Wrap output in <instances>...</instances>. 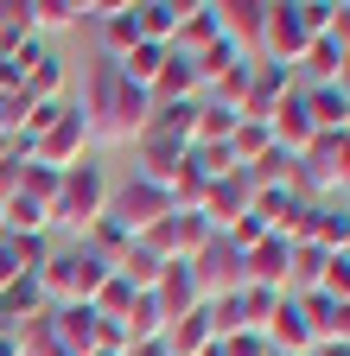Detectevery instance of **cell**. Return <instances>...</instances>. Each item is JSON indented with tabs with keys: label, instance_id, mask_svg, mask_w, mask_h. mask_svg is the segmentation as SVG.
Wrapping results in <instances>:
<instances>
[{
	"label": "cell",
	"instance_id": "obj_1",
	"mask_svg": "<svg viewBox=\"0 0 350 356\" xmlns=\"http://www.w3.org/2000/svg\"><path fill=\"white\" fill-rule=\"evenodd\" d=\"M109 197H115V185H109V172L96 165V159H77L70 172H58V197H51V222H64V229H90L96 216H109Z\"/></svg>",
	"mask_w": 350,
	"mask_h": 356
},
{
	"label": "cell",
	"instance_id": "obj_2",
	"mask_svg": "<svg viewBox=\"0 0 350 356\" xmlns=\"http://www.w3.org/2000/svg\"><path fill=\"white\" fill-rule=\"evenodd\" d=\"M90 140H96V134H90V121H83V108L77 102H64V115L45 127V134H38V140H32V165H45V172H70L83 153H90Z\"/></svg>",
	"mask_w": 350,
	"mask_h": 356
},
{
	"label": "cell",
	"instance_id": "obj_3",
	"mask_svg": "<svg viewBox=\"0 0 350 356\" xmlns=\"http://www.w3.org/2000/svg\"><path fill=\"white\" fill-rule=\"evenodd\" d=\"M305 44H312V32H305V19H299V0H268V26H261V51H255V58H268V64H299Z\"/></svg>",
	"mask_w": 350,
	"mask_h": 356
},
{
	"label": "cell",
	"instance_id": "obj_4",
	"mask_svg": "<svg viewBox=\"0 0 350 356\" xmlns=\"http://www.w3.org/2000/svg\"><path fill=\"white\" fill-rule=\"evenodd\" d=\"M248 204H255V178L236 165V172H223V178H210V185H204V204H198V216L210 222L216 236H223L230 222H242V216H248Z\"/></svg>",
	"mask_w": 350,
	"mask_h": 356
},
{
	"label": "cell",
	"instance_id": "obj_5",
	"mask_svg": "<svg viewBox=\"0 0 350 356\" xmlns=\"http://www.w3.org/2000/svg\"><path fill=\"white\" fill-rule=\"evenodd\" d=\"M109 216L121 222L127 236H141V229H153L159 216H172V197H166V185H147V178H127V185L109 197Z\"/></svg>",
	"mask_w": 350,
	"mask_h": 356
},
{
	"label": "cell",
	"instance_id": "obj_6",
	"mask_svg": "<svg viewBox=\"0 0 350 356\" xmlns=\"http://www.w3.org/2000/svg\"><path fill=\"white\" fill-rule=\"evenodd\" d=\"M147 115H153V96L147 89H134V83H115V102H109V115L96 121V140H141L147 134Z\"/></svg>",
	"mask_w": 350,
	"mask_h": 356
},
{
	"label": "cell",
	"instance_id": "obj_7",
	"mask_svg": "<svg viewBox=\"0 0 350 356\" xmlns=\"http://www.w3.org/2000/svg\"><path fill=\"white\" fill-rule=\"evenodd\" d=\"M191 274H198L204 299H216V293H236V286H242V248H230L223 236H210V242L191 254Z\"/></svg>",
	"mask_w": 350,
	"mask_h": 356
},
{
	"label": "cell",
	"instance_id": "obj_8",
	"mask_svg": "<svg viewBox=\"0 0 350 356\" xmlns=\"http://www.w3.org/2000/svg\"><path fill=\"white\" fill-rule=\"evenodd\" d=\"M287 89H293V70H287V64H268V58H255V64H248V96H242V121H268V115L287 102Z\"/></svg>",
	"mask_w": 350,
	"mask_h": 356
},
{
	"label": "cell",
	"instance_id": "obj_9",
	"mask_svg": "<svg viewBox=\"0 0 350 356\" xmlns=\"http://www.w3.org/2000/svg\"><path fill=\"white\" fill-rule=\"evenodd\" d=\"M261 337H268V350H274V356H312V343H319L293 293H280V305H274V318L261 325Z\"/></svg>",
	"mask_w": 350,
	"mask_h": 356
},
{
	"label": "cell",
	"instance_id": "obj_10",
	"mask_svg": "<svg viewBox=\"0 0 350 356\" xmlns=\"http://www.w3.org/2000/svg\"><path fill=\"white\" fill-rule=\"evenodd\" d=\"M268 140H274L280 153H293V159H299L305 147L319 140V127H312V115H305V96H299V83L287 89V102H280V108L268 115Z\"/></svg>",
	"mask_w": 350,
	"mask_h": 356
},
{
	"label": "cell",
	"instance_id": "obj_11",
	"mask_svg": "<svg viewBox=\"0 0 350 356\" xmlns=\"http://www.w3.org/2000/svg\"><path fill=\"white\" fill-rule=\"evenodd\" d=\"M153 305L166 312V325H172V318H185V312H198V305H204V286H198V274H191V261H166V267H159Z\"/></svg>",
	"mask_w": 350,
	"mask_h": 356
},
{
	"label": "cell",
	"instance_id": "obj_12",
	"mask_svg": "<svg viewBox=\"0 0 350 356\" xmlns=\"http://www.w3.org/2000/svg\"><path fill=\"white\" fill-rule=\"evenodd\" d=\"M216 13H223V38L242 58H255L261 51V26H268V0H216Z\"/></svg>",
	"mask_w": 350,
	"mask_h": 356
},
{
	"label": "cell",
	"instance_id": "obj_13",
	"mask_svg": "<svg viewBox=\"0 0 350 356\" xmlns=\"http://www.w3.org/2000/svg\"><path fill=\"white\" fill-rule=\"evenodd\" d=\"M287 242L280 236H261L248 254H242V286H274V293H287Z\"/></svg>",
	"mask_w": 350,
	"mask_h": 356
},
{
	"label": "cell",
	"instance_id": "obj_14",
	"mask_svg": "<svg viewBox=\"0 0 350 356\" xmlns=\"http://www.w3.org/2000/svg\"><path fill=\"white\" fill-rule=\"evenodd\" d=\"M299 96H305V115H312L319 134H350V96L331 83H299Z\"/></svg>",
	"mask_w": 350,
	"mask_h": 356
},
{
	"label": "cell",
	"instance_id": "obj_15",
	"mask_svg": "<svg viewBox=\"0 0 350 356\" xmlns=\"http://www.w3.org/2000/svg\"><path fill=\"white\" fill-rule=\"evenodd\" d=\"M216 38H223V13H216V0H204V7H185V19H179V38H172V51L198 58V51H210Z\"/></svg>",
	"mask_w": 350,
	"mask_h": 356
},
{
	"label": "cell",
	"instance_id": "obj_16",
	"mask_svg": "<svg viewBox=\"0 0 350 356\" xmlns=\"http://www.w3.org/2000/svg\"><path fill=\"white\" fill-rule=\"evenodd\" d=\"M147 96H153V102H191V96H204L191 58H185V51H166V64H159V76H153Z\"/></svg>",
	"mask_w": 350,
	"mask_h": 356
},
{
	"label": "cell",
	"instance_id": "obj_17",
	"mask_svg": "<svg viewBox=\"0 0 350 356\" xmlns=\"http://www.w3.org/2000/svg\"><path fill=\"white\" fill-rule=\"evenodd\" d=\"M210 343H216V331H210V305H198V312H185V318L166 325V350H172V356H204Z\"/></svg>",
	"mask_w": 350,
	"mask_h": 356
},
{
	"label": "cell",
	"instance_id": "obj_18",
	"mask_svg": "<svg viewBox=\"0 0 350 356\" xmlns=\"http://www.w3.org/2000/svg\"><path fill=\"white\" fill-rule=\"evenodd\" d=\"M179 19H185L179 0H134V26H141L147 44H172L179 38Z\"/></svg>",
	"mask_w": 350,
	"mask_h": 356
},
{
	"label": "cell",
	"instance_id": "obj_19",
	"mask_svg": "<svg viewBox=\"0 0 350 356\" xmlns=\"http://www.w3.org/2000/svg\"><path fill=\"white\" fill-rule=\"evenodd\" d=\"M26 13H32V32L45 38V32H70V26H83V0H26Z\"/></svg>",
	"mask_w": 350,
	"mask_h": 356
},
{
	"label": "cell",
	"instance_id": "obj_20",
	"mask_svg": "<svg viewBox=\"0 0 350 356\" xmlns=\"http://www.w3.org/2000/svg\"><path fill=\"white\" fill-rule=\"evenodd\" d=\"M102 26V44H109V64H121L127 51L141 44V26H134V0H127L121 13H109V19H96Z\"/></svg>",
	"mask_w": 350,
	"mask_h": 356
},
{
	"label": "cell",
	"instance_id": "obj_21",
	"mask_svg": "<svg viewBox=\"0 0 350 356\" xmlns=\"http://www.w3.org/2000/svg\"><path fill=\"white\" fill-rule=\"evenodd\" d=\"M236 64H248V58L236 51V44H230V38H216V44H210V51H198V58H191V70H198V83H204V89H210L216 76H230Z\"/></svg>",
	"mask_w": 350,
	"mask_h": 356
},
{
	"label": "cell",
	"instance_id": "obj_22",
	"mask_svg": "<svg viewBox=\"0 0 350 356\" xmlns=\"http://www.w3.org/2000/svg\"><path fill=\"white\" fill-rule=\"evenodd\" d=\"M268 147H274V140H268V121H236V134H230V159H236V165H255Z\"/></svg>",
	"mask_w": 350,
	"mask_h": 356
},
{
	"label": "cell",
	"instance_id": "obj_23",
	"mask_svg": "<svg viewBox=\"0 0 350 356\" xmlns=\"http://www.w3.org/2000/svg\"><path fill=\"white\" fill-rule=\"evenodd\" d=\"M216 229H210V222L198 216V210H172V242H179V261H191L204 242H210Z\"/></svg>",
	"mask_w": 350,
	"mask_h": 356
},
{
	"label": "cell",
	"instance_id": "obj_24",
	"mask_svg": "<svg viewBox=\"0 0 350 356\" xmlns=\"http://www.w3.org/2000/svg\"><path fill=\"white\" fill-rule=\"evenodd\" d=\"M7 254L19 261V274H32V280H38V267L51 261V236H7Z\"/></svg>",
	"mask_w": 350,
	"mask_h": 356
},
{
	"label": "cell",
	"instance_id": "obj_25",
	"mask_svg": "<svg viewBox=\"0 0 350 356\" xmlns=\"http://www.w3.org/2000/svg\"><path fill=\"white\" fill-rule=\"evenodd\" d=\"M312 293H325L331 305H350V254H325V274Z\"/></svg>",
	"mask_w": 350,
	"mask_h": 356
},
{
	"label": "cell",
	"instance_id": "obj_26",
	"mask_svg": "<svg viewBox=\"0 0 350 356\" xmlns=\"http://www.w3.org/2000/svg\"><path fill=\"white\" fill-rule=\"evenodd\" d=\"M0 312H7V325L19 318V312H45V293H38V280L26 274V280H13L7 293H0Z\"/></svg>",
	"mask_w": 350,
	"mask_h": 356
},
{
	"label": "cell",
	"instance_id": "obj_27",
	"mask_svg": "<svg viewBox=\"0 0 350 356\" xmlns=\"http://www.w3.org/2000/svg\"><path fill=\"white\" fill-rule=\"evenodd\" d=\"M337 58H344V51H337V44H331V38L319 32L312 44H305V58H299V64L312 70V83H331V76H337Z\"/></svg>",
	"mask_w": 350,
	"mask_h": 356
},
{
	"label": "cell",
	"instance_id": "obj_28",
	"mask_svg": "<svg viewBox=\"0 0 350 356\" xmlns=\"http://www.w3.org/2000/svg\"><path fill=\"white\" fill-rule=\"evenodd\" d=\"M216 356H268V337L261 331H230V337H216Z\"/></svg>",
	"mask_w": 350,
	"mask_h": 356
},
{
	"label": "cell",
	"instance_id": "obj_29",
	"mask_svg": "<svg viewBox=\"0 0 350 356\" xmlns=\"http://www.w3.org/2000/svg\"><path fill=\"white\" fill-rule=\"evenodd\" d=\"M191 165H198L204 178H223V172H236V159H230V147H191Z\"/></svg>",
	"mask_w": 350,
	"mask_h": 356
},
{
	"label": "cell",
	"instance_id": "obj_30",
	"mask_svg": "<svg viewBox=\"0 0 350 356\" xmlns=\"http://www.w3.org/2000/svg\"><path fill=\"white\" fill-rule=\"evenodd\" d=\"M350 191V134H337L331 140V197Z\"/></svg>",
	"mask_w": 350,
	"mask_h": 356
},
{
	"label": "cell",
	"instance_id": "obj_31",
	"mask_svg": "<svg viewBox=\"0 0 350 356\" xmlns=\"http://www.w3.org/2000/svg\"><path fill=\"white\" fill-rule=\"evenodd\" d=\"M121 356H172L166 337H147V343H121Z\"/></svg>",
	"mask_w": 350,
	"mask_h": 356
},
{
	"label": "cell",
	"instance_id": "obj_32",
	"mask_svg": "<svg viewBox=\"0 0 350 356\" xmlns=\"http://www.w3.org/2000/svg\"><path fill=\"white\" fill-rule=\"evenodd\" d=\"M331 89H344V96H350V51L337 58V76H331Z\"/></svg>",
	"mask_w": 350,
	"mask_h": 356
},
{
	"label": "cell",
	"instance_id": "obj_33",
	"mask_svg": "<svg viewBox=\"0 0 350 356\" xmlns=\"http://www.w3.org/2000/svg\"><path fill=\"white\" fill-rule=\"evenodd\" d=\"M312 356H350V343H312Z\"/></svg>",
	"mask_w": 350,
	"mask_h": 356
},
{
	"label": "cell",
	"instance_id": "obj_34",
	"mask_svg": "<svg viewBox=\"0 0 350 356\" xmlns=\"http://www.w3.org/2000/svg\"><path fill=\"white\" fill-rule=\"evenodd\" d=\"M337 254H350V236H344V248H337Z\"/></svg>",
	"mask_w": 350,
	"mask_h": 356
},
{
	"label": "cell",
	"instance_id": "obj_35",
	"mask_svg": "<svg viewBox=\"0 0 350 356\" xmlns=\"http://www.w3.org/2000/svg\"><path fill=\"white\" fill-rule=\"evenodd\" d=\"M0 236H7V222H0Z\"/></svg>",
	"mask_w": 350,
	"mask_h": 356
},
{
	"label": "cell",
	"instance_id": "obj_36",
	"mask_svg": "<svg viewBox=\"0 0 350 356\" xmlns=\"http://www.w3.org/2000/svg\"><path fill=\"white\" fill-rule=\"evenodd\" d=\"M268 356H274V350H268Z\"/></svg>",
	"mask_w": 350,
	"mask_h": 356
}]
</instances>
